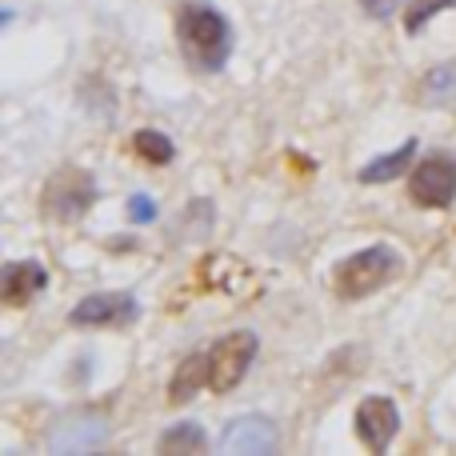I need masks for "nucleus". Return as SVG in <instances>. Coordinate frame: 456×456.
Wrapping results in <instances>:
<instances>
[{
	"label": "nucleus",
	"instance_id": "obj_1",
	"mask_svg": "<svg viewBox=\"0 0 456 456\" xmlns=\"http://www.w3.org/2000/svg\"><path fill=\"white\" fill-rule=\"evenodd\" d=\"M176 32H181V45L189 53V61L205 72H216L228 64V53H232V28L216 8L208 4H189L181 8V20H176Z\"/></svg>",
	"mask_w": 456,
	"mask_h": 456
},
{
	"label": "nucleus",
	"instance_id": "obj_2",
	"mask_svg": "<svg viewBox=\"0 0 456 456\" xmlns=\"http://www.w3.org/2000/svg\"><path fill=\"white\" fill-rule=\"evenodd\" d=\"M396 273H401V256H396V248L377 244V248L353 252L348 260H340V265H337V281H332V284H337V297L361 300V297H369V292L385 289Z\"/></svg>",
	"mask_w": 456,
	"mask_h": 456
},
{
	"label": "nucleus",
	"instance_id": "obj_3",
	"mask_svg": "<svg viewBox=\"0 0 456 456\" xmlns=\"http://www.w3.org/2000/svg\"><path fill=\"white\" fill-rule=\"evenodd\" d=\"M109 441V420L101 417V412H88V409H72L64 412L61 420H53V428H48L45 444L48 452L56 456H72V452H96L101 444Z\"/></svg>",
	"mask_w": 456,
	"mask_h": 456
},
{
	"label": "nucleus",
	"instance_id": "obj_4",
	"mask_svg": "<svg viewBox=\"0 0 456 456\" xmlns=\"http://www.w3.org/2000/svg\"><path fill=\"white\" fill-rule=\"evenodd\" d=\"M96 200V181L85 168H61L53 181L45 184V213L53 221H80L88 213V205Z\"/></svg>",
	"mask_w": 456,
	"mask_h": 456
},
{
	"label": "nucleus",
	"instance_id": "obj_5",
	"mask_svg": "<svg viewBox=\"0 0 456 456\" xmlns=\"http://www.w3.org/2000/svg\"><path fill=\"white\" fill-rule=\"evenodd\" d=\"M412 200L425 208H449L456 197V157L433 152L412 168Z\"/></svg>",
	"mask_w": 456,
	"mask_h": 456
},
{
	"label": "nucleus",
	"instance_id": "obj_6",
	"mask_svg": "<svg viewBox=\"0 0 456 456\" xmlns=\"http://www.w3.org/2000/svg\"><path fill=\"white\" fill-rule=\"evenodd\" d=\"M252 361H256V332H228L221 345L208 353V364H213L208 385L216 393H228V388H236L244 380Z\"/></svg>",
	"mask_w": 456,
	"mask_h": 456
},
{
	"label": "nucleus",
	"instance_id": "obj_7",
	"mask_svg": "<svg viewBox=\"0 0 456 456\" xmlns=\"http://www.w3.org/2000/svg\"><path fill=\"white\" fill-rule=\"evenodd\" d=\"M77 329H120V324L136 321V297L128 292H96L85 297L69 316Z\"/></svg>",
	"mask_w": 456,
	"mask_h": 456
},
{
	"label": "nucleus",
	"instance_id": "obj_8",
	"mask_svg": "<svg viewBox=\"0 0 456 456\" xmlns=\"http://www.w3.org/2000/svg\"><path fill=\"white\" fill-rule=\"evenodd\" d=\"M276 449V425L268 417L256 412H244L232 417L221 433V452H236V456H265Z\"/></svg>",
	"mask_w": 456,
	"mask_h": 456
},
{
	"label": "nucleus",
	"instance_id": "obj_9",
	"mask_svg": "<svg viewBox=\"0 0 456 456\" xmlns=\"http://www.w3.org/2000/svg\"><path fill=\"white\" fill-rule=\"evenodd\" d=\"M396 428H401V412L388 396H364L361 409H356V433H361L364 449L385 452L393 444Z\"/></svg>",
	"mask_w": 456,
	"mask_h": 456
},
{
	"label": "nucleus",
	"instance_id": "obj_10",
	"mask_svg": "<svg viewBox=\"0 0 456 456\" xmlns=\"http://www.w3.org/2000/svg\"><path fill=\"white\" fill-rule=\"evenodd\" d=\"M45 284H48L45 265H37V260H12V265H4V276H0V297L12 308H20V305H28Z\"/></svg>",
	"mask_w": 456,
	"mask_h": 456
},
{
	"label": "nucleus",
	"instance_id": "obj_11",
	"mask_svg": "<svg viewBox=\"0 0 456 456\" xmlns=\"http://www.w3.org/2000/svg\"><path fill=\"white\" fill-rule=\"evenodd\" d=\"M208 377H213V364H208V356H205V353L184 356V361L176 364L173 385H168V396H173V404H189L192 396L200 393V385H205Z\"/></svg>",
	"mask_w": 456,
	"mask_h": 456
},
{
	"label": "nucleus",
	"instance_id": "obj_12",
	"mask_svg": "<svg viewBox=\"0 0 456 456\" xmlns=\"http://www.w3.org/2000/svg\"><path fill=\"white\" fill-rule=\"evenodd\" d=\"M412 157H417V136H409V141H404L396 152H388V157L369 160V165L361 168V181H364V184H385V181H393V176L409 173Z\"/></svg>",
	"mask_w": 456,
	"mask_h": 456
},
{
	"label": "nucleus",
	"instance_id": "obj_13",
	"mask_svg": "<svg viewBox=\"0 0 456 456\" xmlns=\"http://www.w3.org/2000/svg\"><path fill=\"white\" fill-rule=\"evenodd\" d=\"M420 101L441 109V104H456V61L452 64H436L420 85Z\"/></svg>",
	"mask_w": 456,
	"mask_h": 456
},
{
	"label": "nucleus",
	"instance_id": "obj_14",
	"mask_svg": "<svg viewBox=\"0 0 456 456\" xmlns=\"http://www.w3.org/2000/svg\"><path fill=\"white\" fill-rule=\"evenodd\" d=\"M160 452H205L208 449V436H205V428L197 425V420H181V425H173L165 436H160V444H157Z\"/></svg>",
	"mask_w": 456,
	"mask_h": 456
},
{
	"label": "nucleus",
	"instance_id": "obj_15",
	"mask_svg": "<svg viewBox=\"0 0 456 456\" xmlns=\"http://www.w3.org/2000/svg\"><path fill=\"white\" fill-rule=\"evenodd\" d=\"M133 149H136V157H144L149 165H168L173 160V141H168L165 133H152V128H141V133L133 136Z\"/></svg>",
	"mask_w": 456,
	"mask_h": 456
},
{
	"label": "nucleus",
	"instance_id": "obj_16",
	"mask_svg": "<svg viewBox=\"0 0 456 456\" xmlns=\"http://www.w3.org/2000/svg\"><path fill=\"white\" fill-rule=\"evenodd\" d=\"M449 8H456V0H412L409 12H404V32H409V37H417V32L425 28L436 12H449Z\"/></svg>",
	"mask_w": 456,
	"mask_h": 456
},
{
	"label": "nucleus",
	"instance_id": "obj_17",
	"mask_svg": "<svg viewBox=\"0 0 456 456\" xmlns=\"http://www.w3.org/2000/svg\"><path fill=\"white\" fill-rule=\"evenodd\" d=\"M396 4H401V0H361V8L372 16V20H385V16H393Z\"/></svg>",
	"mask_w": 456,
	"mask_h": 456
},
{
	"label": "nucleus",
	"instance_id": "obj_18",
	"mask_svg": "<svg viewBox=\"0 0 456 456\" xmlns=\"http://www.w3.org/2000/svg\"><path fill=\"white\" fill-rule=\"evenodd\" d=\"M128 208H133V216H136L141 224L157 216V208H152V200H149V197H133V200H128Z\"/></svg>",
	"mask_w": 456,
	"mask_h": 456
}]
</instances>
